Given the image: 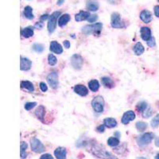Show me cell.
I'll list each match as a JSON object with an SVG mask.
<instances>
[{
    "mask_svg": "<svg viewBox=\"0 0 159 159\" xmlns=\"http://www.w3.org/2000/svg\"><path fill=\"white\" fill-rule=\"evenodd\" d=\"M134 53L138 56L139 55H142L144 52V47H143V45H142L140 42H138L135 45H134Z\"/></svg>",
    "mask_w": 159,
    "mask_h": 159,
    "instance_id": "27",
    "label": "cell"
},
{
    "mask_svg": "<svg viewBox=\"0 0 159 159\" xmlns=\"http://www.w3.org/2000/svg\"><path fill=\"white\" fill-rule=\"evenodd\" d=\"M158 1H159V0H158Z\"/></svg>",
    "mask_w": 159,
    "mask_h": 159,
    "instance_id": "51",
    "label": "cell"
},
{
    "mask_svg": "<svg viewBox=\"0 0 159 159\" xmlns=\"http://www.w3.org/2000/svg\"><path fill=\"white\" fill-rule=\"evenodd\" d=\"M35 115H36L38 119H42L44 117V115H45V107L43 106H39L35 111Z\"/></svg>",
    "mask_w": 159,
    "mask_h": 159,
    "instance_id": "28",
    "label": "cell"
},
{
    "mask_svg": "<svg viewBox=\"0 0 159 159\" xmlns=\"http://www.w3.org/2000/svg\"><path fill=\"white\" fill-rule=\"evenodd\" d=\"M154 14H155L156 17L159 18V6L154 7Z\"/></svg>",
    "mask_w": 159,
    "mask_h": 159,
    "instance_id": "42",
    "label": "cell"
},
{
    "mask_svg": "<svg viewBox=\"0 0 159 159\" xmlns=\"http://www.w3.org/2000/svg\"><path fill=\"white\" fill-rule=\"evenodd\" d=\"M92 106L94 109L95 111L98 113H101L103 111V107H104V99L102 96H97L92 99Z\"/></svg>",
    "mask_w": 159,
    "mask_h": 159,
    "instance_id": "3",
    "label": "cell"
},
{
    "mask_svg": "<svg viewBox=\"0 0 159 159\" xmlns=\"http://www.w3.org/2000/svg\"><path fill=\"white\" fill-rule=\"evenodd\" d=\"M89 16H90V15L87 11H80L77 15H76V16H75V19H76V22H80V21L88 19Z\"/></svg>",
    "mask_w": 159,
    "mask_h": 159,
    "instance_id": "17",
    "label": "cell"
},
{
    "mask_svg": "<svg viewBox=\"0 0 159 159\" xmlns=\"http://www.w3.org/2000/svg\"><path fill=\"white\" fill-rule=\"evenodd\" d=\"M101 82L103 86H105L106 88H108V89H112L115 86L114 82L108 77H103L101 79Z\"/></svg>",
    "mask_w": 159,
    "mask_h": 159,
    "instance_id": "22",
    "label": "cell"
},
{
    "mask_svg": "<svg viewBox=\"0 0 159 159\" xmlns=\"http://www.w3.org/2000/svg\"><path fill=\"white\" fill-rule=\"evenodd\" d=\"M50 51H52V52H55L57 54H61L63 52V48L61 47V45H60L56 41H53V42H51L50 44V48H49Z\"/></svg>",
    "mask_w": 159,
    "mask_h": 159,
    "instance_id": "13",
    "label": "cell"
},
{
    "mask_svg": "<svg viewBox=\"0 0 159 159\" xmlns=\"http://www.w3.org/2000/svg\"><path fill=\"white\" fill-rule=\"evenodd\" d=\"M47 81L52 89H57L58 87V74L56 72H51L47 76Z\"/></svg>",
    "mask_w": 159,
    "mask_h": 159,
    "instance_id": "9",
    "label": "cell"
},
{
    "mask_svg": "<svg viewBox=\"0 0 159 159\" xmlns=\"http://www.w3.org/2000/svg\"><path fill=\"white\" fill-rule=\"evenodd\" d=\"M105 130V125L103 124V125H100V126H99V127H97V130L99 132H100V133H102V132L104 131Z\"/></svg>",
    "mask_w": 159,
    "mask_h": 159,
    "instance_id": "41",
    "label": "cell"
},
{
    "mask_svg": "<svg viewBox=\"0 0 159 159\" xmlns=\"http://www.w3.org/2000/svg\"><path fill=\"white\" fill-rule=\"evenodd\" d=\"M24 15L27 19L32 20L33 18H34V14H33V8L30 6L25 7V9H24Z\"/></svg>",
    "mask_w": 159,
    "mask_h": 159,
    "instance_id": "25",
    "label": "cell"
},
{
    "mask_svg": "<svg viewBox=\"0 0 159 159\" xmlns=\"http://www.w3.org/2000/svg\"><path fill=\"white\" fill-rule=\"evenodd\" d=\"M143 117L146 118V119H147V118L150 117V116L153 115V110H152L150 107H148L147 109H146V110L144 111H143Z\"/></svg>",
    "mask_w": 159,
    "mask_h": 159,
    "instance_id": "35",
    "label": "cell"
},
{
    "mask_svg": "<svg viewBox=\"0 0 159 159\" xmlns=\"http://www.w3.org/2000/svg\"><path fill=\"white\" fill-rule=\"evenodd\" d=\"M21 34L22 35L23 38H30V37H32L33 35H34V28L31 27V26L25 28V29H23L22 31H21Z\"/></svg>",
    "mask_w": 159,
    "mask_h": 159,
    "instance_id": "20",
    "label": "cell"
},
{
    "mask_svg": "<svg viewBox=\"0 0 159 159\" xmlns=\"http://www.w3.org/2000/svg\"><path fill=\"white\" fill-rule=\"evenodd\" d=\"M155 145H156V147H159V138H157V139H156V140H155Z\"/></svg>",
    "mask_w": 159,
    "mask_h": 159,
    "instance_id": "46",
    "label": "cell"
},
{
    "mask_svg": "<svg viewBox=\"0 0 159 159\" xmlns=\"http://www.w3.org/2000/svg\"><path fill=\"white\" fill-rule=\"evenodd\" d=\"M135 119V114L133 111H128L125 112L123 114V118H122V123L123 124H128L130 121L134 120Z\"/></svg>",
    "mask_w": 159,
    "mask_h": 159,
    "instance_id": "10",
    "label": "cell"
},
{
    "mask_svg": "<svg viewBox=\"0 0 159 159\" xmlns=\"http://www.w3.org/2000/svg\"><path fill=\"white\" fill-rule=\"evenodd\" d=\"M151 126L152 127H154V128H156V127H157L159 126V114H157L154 119H152Z\"/></svg>",
    "mask_w": 159,
    "mask_h": 159,
    "instance_id": "34",
    "label": "cell"
},
{
    "mask_svg": "<svg viewBox=\"0 0 159 159\" xmlns=\"http://www.w3.org/2000/svg\"><path fill=\"white\" fill-rule=\"evenodd\" d=\"M54 155L57 159H66L67 151L64 147H57L54 151Z\"/></svg>",
    "mask_w": 159,
    "mask_h": 159,
    "instance_id": "14",
    "label": "cell"
},
{
    "mask_svg": "<svg viewBox=\"0 0 159 159\" xmlns=\"http://www.w3.org/2000/svg\"><path fill=\"white\" fill-rule=\"evenodd\" d=\"M40 89H41V90L42 91V92H46V91L48 90V87H47V85L45 84L44 82H41L40 83Z\"/></svg>",
    "mask_w": 159,
    "mask_h": 159,
    "instance_id": "39",
    "label": "cell"
},
{
    "mask_svg": "<svg viewBox=\"0 0 159 159\" xmlns=\"http://www.w3.org/2000/svg\"><path fill=\"white\" fill-rule=\"evenodd\" d=\"M103 124L105 125V127H108V128H113V127H116L117 122L113 118H107L103 120Z\"/></svg>",
    "mask_w": 159,
    "mask_h": 159,
    "instance_id": "19",
    "label": "cell"
},
{
    "mask_svg": "<svg viewBox=\"0 0 159 159\" xmlns=\"http://www.w3.org/2000/svg\"><path fill=\"white\" fill-rule=\"evenodd\" d=\"M155 159H159V154H157V156L155 157Z\"/></svg>",
    "mask_w": 159,
    "mask_h": 159,
    "instance_id": "49",
    "label": "cell"
},
{
    "mask_svg": "<svg viewBox=\"0 0 159 159\" xmlns=\"http://www.w3.org/2000/svg\"><path fill=\"white\" fill-rule=\"evenodd\" d=\"M97 19H98L97 15H92L89 17V18H88V21H89V22H95Z\"/></svg>",
    "mask_w": 159,
    "mask_h": 159,
    "instance_id": "38",
    "label": "cell"
},
{
    "mask_svg": "<svg viewBox=\"0 0 159 159\" xmlns=\"http://www.w3.org/2000/svg\"><path fill=\"white\" fill-rule=\"evenodd\" d=\"M70 19V15H68V14H65V15H61V16L60 17L59 20H58V25H59L61 27H62V26L66 25V24L69 22V20Z\"/></svg>",
    "mask_w": 159,
    "mask_h": 159,
    "instance_id": "18",
    "label": "cell"
},
{
    "mask_svg": "<svg viewBox=\"0 0 159 159\" xmlns=\"http://www.w3.org/2000/svg\"><path fill=\"white\" fill-rule=\"evenodd\" d=\"M148 107V105H147V103H146V102H139V103L137 104V106H136V109H137L138 111H139V112H143Z\"/></svg>",
    "mask_w": 159,
    "mask_h": 159,
    "instance_id": "29",
    "label": "cell"
},
{
    "mask_svg": "<svg viewBox=\"0 0 159 159\" xmlns=\"http://www.w3.org/2000/svg\"><path fill=\"white\" fill-rule=\"evenodd\" d=\"M49 17V15H42V17H41V20H42V21H45V20L47 19Z\"/></svg>",
    "mask_w": 159,
    "mask_h": 159,
    "instance_id": "45",
    "label": "cell"
},
{
    "mask_svg": "<svg viewBox=\"0 0 159 159\" xmlns=\"http://www.w3.org/2000/svg\"><path fill=\"white\" fill-rule=\"evenodd\" d=\"M141 37L144 41H148L151 38V30L149 27H142L141 29Z\"/></svg>",
    "mask_w": 159,
    "mask_h": 159,
    "instance_id": "16",
    "label": "cell"
},
{
    "mask_svg": "<svg viewBox=\"0 0 159 159\" xmlns=\"http://www.w3.org/2000/svg\"><path fill=\"white\" fill-rule=\"evenodd\" d=\"M103 25L102 23L99 22V23L93 24V25H85L82 28V32L84 34H99V32L101 31Z\"/></svg>",
    "mask_w": 159,
    "mask_h": 159,
    "instance_id": "1",
    "label": "cell"
},
{
    "mask_svg": "<svg viewBox=\"0 0 159 159\" xmlns=\"http://www.w3.org/2000/svg\"><path fill=\"white\" fill-rule=\"evenodd\" d=\"M147 45H148L150 47H154V46H155V39H154V38L151 37V38L147 41Z\"/></svg>",
    "mask_w": 159,
    "mask_h": 159,
    "instance_id": "37",
    "label": "cell"
},
{
    "mask_svg": "<svg viewBox=\"0 0 159 159\" xmlns=\"http://www.w3.org/2000/svg\"><path fill=\"white\" fill-rule=\"evenodd\" d=\"M21 88L27 89L30 92H34V84L31 82L27 81V80H22V81H21Z\"/></svg>",
    "mask_w": 159,
    "mask_h": 159,
    "instance_id": "24",
    "label": "cell"
},
{
    "mask_svg": "<svg viewBox=\"0 0 159 159\" xmlns=\"http://www.w3.org/2000/svg\"><path fill=\"white\" fill-rule=\"evenodd\" d=\"M89 86L91 91H92V92H97L99 88V84L96 80H92L89 82Z\"/></svg>",
    "mask_w": 159,
    "mask_h": 159,
    "instance_id": "26",
    "label": "cell"
},
{
    "mask_svg": "<svg viewBox=\"0 0 159 159\" xmlns=\"http://www.w3.org/2000/svg\"><path fill=\"white\" fill-rule=\"evenodd\" d=\"M31 150L35 153H42L45 151V147L42 142L36 138H33L30 140Z\"/></svg>",
    "mask_w": 159,
    "mask_h": 159,
    "instance_id": "6",
    "label": "cell"
},
{
    "mask_svg": "<svg viewBox=\"0 0 159 159\" xmlns=\"http://www.w3.org/2000/svg\"><path fill=\"white\" fill-rule=\"evenodd\" d=\"M32 62L30 61L28 58L22 57H21V61H20V69L22 71H27L31 68Z\"/></svg>",
    "mask_w": 159,
    "mask_h": 159,
    "instance_id": "11",
    "label": "cell"
},
{
    "mask_svg": "<svg viewBox=\"0 0 159 159\" xmlns=\"http://www.w3.org/2000/svg\"><path fill=\"white\" fill-rule=\"evenodd\" d=\"M61 15V12L60 11H55L49 16V22H48V30H49V34L54 32L55 29L57 26V18Z\"/></svg>",
    "mask_w": 159,
    "mask_h": 159,
    "instance_id": "4",
    "label": "cell"
},
{
    "mask_svg": "<svg viewBox=\"0 0 159 159\" xmlns=\"http://www.w3.org/2000/svg\"><path fill=\"white\" fill-rule=\"evenodd\" d=\"M107 144H108L110 147H117L118 145L119 144V140L117 138L111 137L107 140Z\"/></svg>",
    "mask_w": 159,
    "mask_h": 159,
    "instance_id": "30",
    "label": "cell"
},
{
    "mask_svg": "<svg viewBox=\"0 0 159 159\" xmlns=\"http://www.w3.org/2000/svg\"><path fill=\"white\" fill-rule=\"evenodd\" d=\"M35 27L38 28V29H42V28L43 27V22H38V23L35 25Z\"/></svg>",
    "mask_w": 159,
    "mask_h": 159,
    "instance_id": "43",
    "label": "cell"
},
{
    "mask_svg": "<svg viewBox=\"0 0 159 159\" xmlns=\"http://www.w3.org/2000/svg\"><path fill=\"white\" fill-rule=\"evenodd\" d=\"M136 128L139 131H144L147 128V124L144 122H138L136 123Z\"/></svg>",
    "mask_w": 159,
    "mask_h": 159,
    "instance_id": "32",
    "label": "cell"
},
{
    "mask_svg": "<svg viewBox=\"0 0 159 159\" xmlns=\"http://www.w3.org/2000/svg\"><path fill=\"white\" fill-rule=\"evenodd\" d=\"M36 105H37L36 102H29V103H26L25 104V110L30 111L32 108H34Z\"/></svg>",
    "mask_w": 159,
    "mask_h": 159,
    "instance_id": "36",
    "label": "cell"
},
{
    "mask_svg": "<svg viewBox=\"0 0 159 159\" xmlns=\"http://www.w3.org/2000/svg\"><path fill=\"white\" fill-rule=\"evenodd\" d=\"M111 24L113 28H123L124 27V24L121 19V17L119 13H113L111 15Z\"/></svg>",
    "mask_w": 159,
    "mask_h": 159,
    "instance_id": "7",
    "label": "cell"
},
{
    "mask_svg": "<svg viewBox=\"0 0 159 159\" xmlns=\"http://www.w3.org/2000/svg\"><path fill=\"white\" fill-rule=\"evenodd\" d=\"M40 159H53L52 156L49 154H45L41 156Z\"/></svg>",
    "mask_w": 159,
    "mask_h": 159,
    "instance_id": "40",
    "label": "cell"
},
{
    "mask_svg": "<svg viewBox=\"0 0 159 159\" xmlns=\"http://www.w3.org/2000/svg\"><path fill=\"white\" fill-rule=\"evenodd\" d=\"M74 92H76V94L80 95V96H87L88 93H89V90H88V89L83 84L76 85L74 88Z\"/></svg>",
    "mask_w": 159,
    "mask_h": 159,
    "instance_id": "12",
    "label": "cell"
},
{
    "mask_svg": "<svg viewBox=\"0 0 159 159\" xmlns=\"http://www.w3.org/2000/svg\"><path fill=\"white\" fill-rule=\"evenodd\" d=\"M154 138V134H152V133H146V134H143L142 136L138 138L137 143L140 147H144V146H147L149 143H151Z\"/></svg>",
    "mask_w": 159,
    "mask_h": 159,
    "instance_id": "5",
    "label": "cell"
},
{
    "mask_svg": "<svg viewBox=\"0 0 159 159\" xmlns=\"http://www.w3.org/2000/svg\"><path fill=\"white\" fill-rule=\"evenodd\" d=\"M28 146L27 143H25V142H22L21 143V145H20V155H21V157L22 159L25 158V157H27V153H26V149H27Z\"/></svg>",
    "mask_w": 159,
    "mask_h": 159,
    "instance_id": "23",
    "label": "cell"
},
{
    "mask_svg": "<svg viewBox=\"0 0 159 159\" xmlns=\"http://www.w3.org/2000/svg\"><path fill=\"white\" fill-rule=\"evenodd\" d=\"M32 49L35 52H38V53H41L45 49V46L43 45H42V44H34V45H33Z\"/></svg>",
    "mask_w": 159,
    "mask_h": 159,
    "instance_id": "31",
    "label": "cell"
},
{
    "mask_svg": "<svg viewBox=\"0 0 159 159\" xmlns=\"http://www.w3.org/2000/svg\"><path fill=\"white\" fill-rule=\"evenodd\" d=\"M140 18H141V20L144 23H149V22H151L152 20L151 13L149 11L144 10L140 14Z\"/></svg>",
    "mask_w": 159,
    "mask_h": 159,
    "instance_id": "15",
    "label": "cell"
},
{
    "mask_svg": "<svg viewBox=\"0 0 159 159\" xmlns=\"http://www.w3.org/2000/svg\"><path fill=\"white\" fill-rule=\"evenodd\" d=\"M87 8L91 11H96L99 9V3L95 0H89L87 2Z\"/></svg>",
    "mask_w": 159,
    "mask_h": 159,
    "instance_id": "21",
    "label": "cell"
},
{
    "mask_svg": "<svg viewBox=\"0 0 159 159\" xmlns=\"http://www.w3.org/2000/svg\"><path fill=\"white\" fill-rule=\"evenodd\" d=\"M64 2V0H59V1H58L57 2V5H61L62 4V2Z\"/></svg>",
    "mask_w": 159,
    "mask_h": 159,
    "instance_id": "47",
    "label": "cell"
},
{
    "mask_svg": "<svg viewBox=\"0 0 159 159\" xmlns=\"http://www.w3.org/2000/svg\"><path fill=\"white\" fill-rule=\"evenodd\" d=\"M57 60L56 57L54 55L52 54H49V57H48V62H49V65L51 66H53L57 64Z\"/></svg>",
    "mask_w": 159,
    "mask_h": 159,
    "instance_id": "33",
    "label": "cell"
},
{
    "mask_svg": "<svg viewBox=\"0 0 159 159\" xmlns=\"http://www.w3.org/2000/svg\"><path fill=\"white\" fill-rule=\"evenodd\" d=\"M116 135H117V138H119V136H120V134H119V132H116V133H115V136Z\"/></svg>",
    "mask_w": 159,
    "mask_h": 159,
    "instance_id": "48",
    "label": "cell"
},
{
    "mask_svg": "<svg viewBox=\"0 0 159 159\" xmlns=\"http://www.w3.org/2000/svg\"><path fill=\"white\" fill-rule=\"evenodd\" d=\"M136 159H147V158H145V157H138V158H136Z\"/></svg>",
    "mask_w": 159,
    "mask_h": 159,
    "instance_id": "50",
    "label": "cell"
},
{
    "mask_svg": "<svg viewBox=\"0 0 159 159\" xmlns=\"http://www.w3.org/2000/svg\"><path fill=\"white\" fill-rule=\"evenodd\" d=\"M92 152L97 157L103 159H118L117 157H115L110 152L107 151L104 149H101L99 147H93L92 148Z\"/></svg>",
    "mask_w": 159,
    "mask_h": 159,
    "instance_id": "2",
    "label": "cell"
},
{
    "mask_svg": "<svg viewBox=\"0 0 159 159\" xmlns=\"http://www.w3.org/2000/svg\"><path fill=\"white\" fill-rule=\"evenodd\" d=\"M83 58L79 54H74L71 58V65L75 69H80L83 66Z\"/></svg>",
    "mask_w": 159,
    "mask_h": 159,
    "instance_id": "8",
    "label": "cell"
},
{
    "mask_svg": "<svg viewBox=\"0 0 159 159\" xmlns=\"http://www.w3.org/2000/svg\"><path fill=\"white\" fill-rule=\"evenodd\" d=\"M64 46H65L66 49H69V48L70 47V42H69V41H65V42H64Z\"/></svg>",
    "mask_w": 159,
    "mask_h": 159,
    "instance_id": "44",
    "label": "cell"
}]
</instances>
